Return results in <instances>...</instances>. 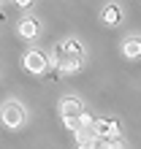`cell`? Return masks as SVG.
<instances>
[{"label": "cell", "instance_id": "3", "mask_svg": "<svg viewBox=\"0 0 141 149\" xmlns=\"http://www.w3.org/2000/svg\"><path fill=\"white\" fill-rule=\"evenodd\" d=\"M95 136L98 138L119 136V122L111 119V117H95Z\"/></svg>", "mask_w": 141, "mask_h": 149}, {"label": "cell", "instance_id": "4", "mask_svg": "<svg viewBox=\"0 0 141 149\" xmlns=\"http://www.w3.org/2000/svg\"><path fill=\"white\" fill-rule=\"evenodd\" d=\"M63 57L70 60V63H82V57H84V49H82V43H79L76 38H70L63 43Z\"/></svg>", "mask_w": 141, "mask_h": 149}, {"label": "cell", "instance_id": "6", "mask_svg": "<svg viewBox=\"0 0 141 149\" xmlns=\"http://www.w3.org/2000/svg\"><path fill=\"white\" fill-rule=\"evenodd\" d=\"M101 19H103L106 24H119V22H122V8H119L117 3H109V6L103 8Z\"/></svg>", "mask_w": 141, "mask_h": 149}, {"label": "cell", "instance_id": "7", "mask_svg": "<svg viewBox=\"0 0 141 149\" xmlns=\"http://www.w3.org/2000/svg\"><path fill=\"white\" fill-rule=\"evenodd\" d=\"M122 52H125L128 60H138L141 57V38H128L122 43Z\"/></svg>", "mask_w": 141, "mask_h": 149}, {"label": "cell", "instance_id": "8", "mask_svg": "<svg viewBox=\"0 0 141 149\" xmlns=\"http://www.w3.org/2000/svg\"><path fill=\"white\" fill-rule=\"evenodd\" d=\"M19 36L22 38H38V22H35V19H22L19 22Z\"/></svg>", "mask_w": 141, "mask_h": 149}, {"label": "cell", "instance_id": "9", "mask_svg": "<svg viewBox=\"0 0 141 149\" xmlns=\"http://www.w3.org/2000/svg\"><path fill=\"white\" fill-rule=\"evenodd\" d=\"M16 6H19V8H30L33 0H16Z\"/></svg>", "mask_w": 141, "mask_h": 149}, {"label": "cell", "instance_id": "2", "mask_svg": "<svg viewBox=\"0 0 141 149\" xmlns=\"http://www.w3.org/2000/svg\"><path fill=\"white\" fill-rule=\"evenodd\" d=\"M22 122H24V109L16 100H8L3 106V125L6 127H19Z\"/></svg>", "mask_w": 141, "mask_h": 149}, {"label": "cell", "instance_id": "5", "mask_svg": "<svg viewBox=\"0 0 141 149\" xmlns=\"http://www.w3.org/2000/svg\"><path fill=\"white\" fill-rule=\"evenodd\" d=\"M60 114H63V117H82L84 106H82V100H76V98H63L60 100Z\"/></svg>", "mask_w": 141, "mask_h": 149}, {"label": "cell", "instance_id": "1", "mask_svg": "<svg viewBox=\"0 0 141 149\" xmlns=\"http://www.w3.org/2000/svg\"><path fill=\"white\" fill-rule=\"evenodd\" d=\"M49 68V57L43 54V52H38V49H33V52H27V54H24V71L27 73H43Z\"/></svg>", "mask_w": 141, "mask_h": 149}]
</instances>
